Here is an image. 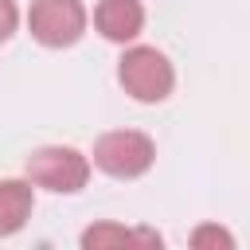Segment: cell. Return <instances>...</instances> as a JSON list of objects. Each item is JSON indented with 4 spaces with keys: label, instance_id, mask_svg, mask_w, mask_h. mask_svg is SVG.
Segmentation results:
<instances>
[{
    "label": "cell",
    "instance_id": "cell-1",
    "mask_svg": "<svg viewBox=\"0 0 250 250\" xmlns=\"http://www.w3.org/2000/svg\"><path fill=\"white\" fill-rule=\"evenodd\" d=\"M117 78H121L125 94H133L137 102H164L176 86V70L164 59V51H156V47H129L121 55Z\"/></svg>",
    "mask_w": 250,
    "mask_h": 250
},
{
    "label": "cell",
    "instance_id": "cell-2",
    "mask_svg": "<svg viewBox=\"0 0 250 250\" xmlns=\"http://www.w3.org/2000/svg\"><path fill=\"white\" fill-rule=\"evenodd\" d=\"M152 160H156V145L137 129H113V133L98 137V145H94V164L117 180L145 176L152 168Z\"/></svg>",
    "mask_w": 250,
    "mask_h": 250
},
{
    "label": "cell",
    "instance_id": "cell-3",
    "mask_svg": "<svg viewBox=\"0 0 250 250\" xmlns=\"http://www.w3.org/2000/svg\"><path fill=\"white\" fill-rule=\"evenodd\" d=\"M27 180H31L35 188L70 195V191L86 188V180H90V160H86L78 148L47 145V148H35V152L27 156Z\"/></svg>",
    "mask_w": 250,
    "mask_h": 250
},
{
    "label": "cell",
    "instance_id": "cell-4",
    "mask_svg": "<svg viewBox=\"0 0 250 250\" xmlns=\"http://www.w3.org/2000/svg\"><path fill=\"white\" fill-rule=\"evenodd\" d=\"M27 27L43 47H70L86 31V8L82 0H35Z\"/></svg>",
    "mask_w": 250,
    "mask_h": 250
},
{
    "label": "cell",
    "instance_id": "cell-5",
    "mask_svg": "<svg viewBox=\"0 0 250 250\" xmlns=\"http://www.w3.org/2000/svg\"><path fill=\"white\" fill-rule=\"evenodd\" d=\"M94 23L109 43H129L145 27V8L141 0H102L94 12Z\"/></svg>",
    "mask_w": 250,
    "mask_h": 250
},
{
    "label": "cell",
    "instance_id": "cell-6",
    "mask_svg": "<svg viewBox=\"0 0 250 250\" xmlns=\"http://www.w3.org/2000/svg\"><path fill=\"white\" fill-rule=\"evenodd\" d=\"M31 180H0V234H16L31 215Z\"/></svg>",
    "mask_w": 250,
    "mask_h": 250
},
{
    "label": "cell",
    "instance_id": "cell-7",
    "mask_svg": "<svg viewBox=\"0 0 250 250\" xmlns=\"http://www.w3.org/2000/svg\"><path fill=\"white\" fill-rule=\"evenodd\" d=\"M125 242H160V234H152V230H125V227H117V223H94L90 230H82V246H86V250L125 246Z\"/></svg>",
    "mask_w": 250,
    "mask_h": 250
},
{
    "label": "cell",
    "instance_id": "cell-8",
    "mask_svg": "<svg viewBox=\"0 0 250 250\" xmlns=\"http://www.w3.org/2000/svg\"><path fill=\"white\" fill-rule=\"evenodd\" d=\"M191 246H234V238L223 230V227H199L195 234H191Z\"/></svg>",
    "mask_w": 250,
    "mask_h": 250
},
{
    "label": "cell",
    "instance_id": "cell-9",
    "mask_svg": "<svg viewBox=\"0 0 250 250\" xmlns=\"http://www.w3.org/2000/svg\"><path fill=\"white\" fill-rule=\"evenodd\" d=\"M16 20H20V12H16V4L12 0H0V43L16 31Z\"/></svg>",
    "mask_w": 250,
    "mask_h": 250
}]
</instances>
